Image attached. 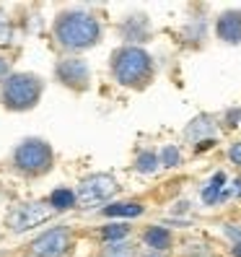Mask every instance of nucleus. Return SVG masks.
Here are the masks:
<instances>
[{"instance_id":"obj_1","label":"nucleus","mask_w":241,"mask_h":257,"mask_svg":"<svg viewBox=\"0 0 241 257\" xmlns=\"http://www.w3.org/2000/svg\"><path fill=\"white\" fill-rule=\"evenodd\" d=\"M52 39L60 50H65L70 55H81L86 50L99 47V42L104 39V24L88 11L68 8L55 16Z\"/></svg>"},{"instance_id":"obj_2","label":"nucleus","mask_w":241,"mask_h":257,"mask_svg":"<svg viewBox=\"0 0 241 257\" xmlns=\"http://www.w3.org/2000/svg\"><path fill=\"white\" fill-rule=\"evenodd\" d=\"M109 73L117 86L130 91H145L156 81V60L145 47L119 44L109 55Z\"/></svg>"},{"instance_id":"obj_3","label":"nucleus","mask_w":241,"mask_h":257,"mask_svg":"<svg viewBox=\"0 0 241 257\" xmlns=\"http://www.w3.org/2000/svg\"><path fill=\"white\" fill-rule=\"evenodd\" d=\"M55 148L50 141L29 135V138L19 141L16 148L11 151V169L24 179H42L55 169Z\"/></svg>"},{"instance_id":"obj_4","label":"nucleus","mask_w":241,"mask_h":257,"mask_svg":"<svg viewBox=\"0 0 241 257\" xmlns=\"http://www.w3.org/2000/svg\"><path fill=\"white\" fill-rule=\"evenodd\" d=\"M44 78L29 70H13L0 83V107L8 112H32L44 96Z\"/></svg>"},{"instance_id":"obj_5","label":"nucleus","mask_w":241,"mask_h":257,"mask_svg":"<svg viewBox=\"0 0 241 257\" xmlns=\"http://www.w3.org/2000/svg\"><path fill=\"white\" fill-rule=\"evenodd\" d=\"M73 190H75L78 208H96L101 203H109L119 192V182L112 172H91L81 177Z\"/></svg>"},{"instance_id":"obj_6","label":"nucleus","mask_w":241,"mask_h":257,"mask_svg":"<svg viewBox=\"0 0 241 257\" xmlns=\"http://www.w3.org/2000/svg\"><path fill=\"white\" fill-rule=\"evenodd\" d=\"M50 218H55V210L47 205V200H24L8 208L6 226L11 234H26L37 226L47 223Z\"/></svg>"},{"instance_id":"obj_7","label":"nucleus","mask_w":241,"mask_h":257,"mask_svg":"<svg viewBox=\"0 0 241 257\" xmlns=\"http://www.w3.org/2000/svg\"><path fill=\"white\" fill-rule=\"evenodd\" d=\"M52 78L73 94H86L91 88V65L81 55H65L55 63Z\"/></svg>"},{"instance_id":"obj_8","label":"nucleus","mask_w":241,"mask_h":257,"mask_svg":"<svg viewBox=\"0 0 241 257\" xmlns=\"http://www.w3.org/2000/svg\"><path fill=\"white\" fill-rule=\"evenodd\" d=\"M70 249H73V229L65 223L44 229L29 244V254L32 257H68Z\"/></svg>"},{"instance_id":"obj_9","label":"nucleus","mask_w":241,"mask_h":257,"mask_svg":"<svg viewBox=\"0 0 241 257\" xmlns=\"http://www.w3.org/2000/svg\"><path fill=\"white\" fill-rule=\"evenodd\" d=\"M117 32H119V39L130 44V47H143L153 37V24H150L148 13H130V16L119 21Z\"/></svg>"},{"instance_id":"obj_10","label":"nucleus","mask_w":241,"mask_h":257,"mask_svg":"<svg viewBox=\"0 0 241 257\" xmlns=\"http://www.w3.org/2000/svg\"><path fill=\"white\" fill-rule=\"evenodd\" d=\"M215 133H218V117L213 114H197L194 119H189L187 127H184V141L187 143H205V141H215Z\"/></svg>"},{"instance_id":"obj_11","label":"nucleus","mask_w":241,"mask_h":257,"mask_svg":"<svg viewBox=\"0 0 241 257\" xmlns=\"http://www.w3.org/2000/svg\"><path fill=\"white\" fill-rule=\"evenodd\" d=\"M215 37L223 44H241V11L238 8H228V11L218 13Z\"/></svg>"},{"instance_id":"obj_12","label":"nucleus","mask_w":241,"mask_h":257,"mask_svg":"<svg viewBox=\"0 0 241 257\" xmlns=\"http://www.w3.org/2000/svg\"><path fill=\"white\" fill-rule=\"evenodd\" d=\"M143 244L145 249L150 252H161V254H166L171 247H174V234L171 229H166V226H148V229H143Z\"/></svg>"},{"instance_id":"obj_13","label":"nucleus","mask_w":241,"mask_h":257,"mask_svg":"<svg viewBox=\"0 0 241 257\" xmlns=\"http://www.w3.org/2000/svg\"><path fill=\"white\" fill-rule=\"evenodd\" d=\"M145 213V205L140 200H117V203H107L101 208L104 218H119V221H130Z\"/></svg>"},{"instance_id":"obj_14","label":"nucleus","mask_w":241,"mask_h":257,"mask_svg":"<svg viewBox=\"0 0 241 257\" xmlns=\"http://www.w3.org/2000/svg\"><path fill=\"white\" fill-rule=\"evenodd\" d=\"M179 37H182V44L184 47H192V50H200L205 39H207V24L202 19H192L182 26V32H179Z\"/></svg>"},{"instance_id":"obj_15","label":"nucleus","mask_w":241,"mask_h":257,"mask_svg":"<svg viewBox=\"0 0 241 257\" xmlns=\"http://www.w3.org/2000/svg\"><path fill=\"white\" fill-rule=\"evenodd\" d=\"M44 200H47V205L55 210V216L57 213H68V210L78 208V200H75V190L73 187H55Z\"/></svg>"},{"instance_id":"obj_16","label":"nucleus","mask_w":241,"mask_h":257,"mask_svg":"<svg viewBox=\"0 0 241 257\" xmlns=\"http://www.w3.org/2000/svg\"><path fill=\"white\" fill-rule=\"evenodd\" d=\"M132 234V226L127 221H112V223H104L99 229V239L104 244H114V241H125Z\"/></svg>"},{"instance_id":"obj_17","label":"nucleus","mask_w":241,"mask_h":257,"mask_svg":"<svg viewBox=\"0 0 241 257\" xmlns=\"http://www.w3.org/2000/svg\"><path fill=\"white\" fill-rule=\"evenodd\" d=\"M158 169H161L158 151H153V148H143V151H138V156H135V161H132V172H138V174L148 177V174H156Z\"/></svg>"},{"instance_id":"obj_18","label":"nucleus","mask_w":241,"mask_h":257,"mask_svg":"<svg viewBox=\"0 0 241 257\" xmlns=\"http://www.w3.org/2000/svg\"><path fill=\"white\" fill-rule=\"evenodd\" d=\"M225 182H228V177H225V172H215L213 179L202 187V203L205 205H215L220 203V195L225 190Z\"/></svg>"},{"instance_id":"obj_19","label":"nucleus","mask_w":241,"mask_h":257,"mask_svg":"<svg viewBox=\"0 0 241 257\" xmlns=\"http://www.w3.org/2000/svg\"><path fill=\"white\" fill-rule=\"evenodd\" d=\"M99 257H138V247H135V241H130V239L114 241V244H104L99 249Z\"/></svg>"},{"instance_id":"obj_20","label":"nucleus","mask_w":241,"mask_h":257,"mask_svg":"<svg viewBox=\"0 0 241 257\" xmlns=\"http://www.w3.org/2000/svg\"><path fill=\"white\" fill-rule=\"evenodd\" d=\"M158 161L163 169H176V166H182V148L169 143V146H163L158 151Z\"/></svg>"},{"instance_id":"obj_21","label":"nucleus","mask_w":241,"mask_h":257,"mask_svg":"<svg viewBox=\"0 0 241 257\" xmlns=\"http://www.w3.org/2000/svg\"><path fill=\"white\" fill-rule=\"evenodd\" d=\"M16 42V24L0 11V47H11Z\"/></svg>"},{"instance_id":"obj_22","label":"nucleus","mask_w":241,"mask_h":257,"mask_svg":"<svg viewBox=\"0 0 241 257\" xmlns=\"http://www.w3.org/2000/svg\"><path fill=\"white\" fill-rule=\"evenodd\" d=\"M238 125H241V107H228V109L223 112L220 122H218V127H220V130H225V133L236 130Z\"/></svg>"},{"instance_id":"obj_23","label":"nucleus","mask_w":241,"mask_h":257,"mask_svg":"<svg viewBox=\"0 0 241 257\" xmlns=\"http://www.w3.org/2000/svg\"><path fill=\"white\" fill-rule=\"evenodd\" d=\"M184 257H213V249H210L207 244H189L184 247Z\"/></svg>"},{"instance_id":"obj_24","label":"nucleus","mask_w":241,"mask_h":257,"mask_svg":"<svg viewBox=\"0 0 241 257\" xmlns=\"http://www.w3.org/2000/svg\"><path fill=\"white\" fill-rule=\"evenodd\" d=\"M228 161L241 169V138H238V141H233V143L228 146Z\"/></svg>"},{"instance_id":"obj_25","label":"nucleus","mask_w":241,"mask_h":257,"mask_svg":"<svg viewBox=\"0 0 241 257\" xmlns=\"http://www.w3.org/2000/svg\"><path fill=\"white\" fill-rule=\"evenodd\" d=\"M11 73H13V70H11V63H8V57H3V55H0V83H3V81L8 78Z\"/></svg>"},{"instance_id":"obj_26","label":"nucleus","mask_w":241,"mask_h":257,"mask_svg":"<svg viewBox=\"0 0 241 257\" xmlns=\"http://www.w3.org/2000/svg\"><path fill=\"white\" fill-rule=\"evenodd\" d=\"M138 257H166V254H161V252H150V249H143V252H138Z\"/></svg>"}]
</instances>
